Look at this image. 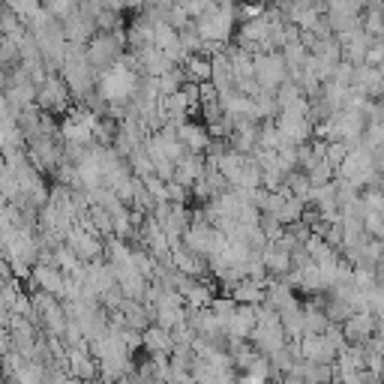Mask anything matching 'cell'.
<instances>
[{"label":"cell","instance_id":"cell-1","mask_svg":"<svg viewBox=\"0 0 384 384\" xmlns=\"http://www.w3.org/2000/svg\"><path fill=\"white\" fill-rule=\"evenodd\" d=\"M135 72L129 69V67H111L109 72H102V78H100V93L105 96V100H111V102H117V100H126V96H133L135 93Z\"/></svg>","mask_w":384,"mask_h":384},{"label":"cell","instance_id":"cell-2","mask_svg":"<svg viewBox=\"0 0 384 384\" xmlns=\"http://www.w3.org/2000/svg\"><path fill=\"white\" fill-rule=\"evenodd\" d=\"M252 76H258L261 84H280L282 76H285V60L276 54H267V57H258L252 63Z\"/></svg>","mask_w":384,"mask_h":384},{"label":"cell","instance_id":"cell-3","mask_svg":"<svg viewBox=\"0 0 384 384\" xmlns=\"http://www.w3.org/2000/svg\"><path fill=\"white\" fill-rule=\"evenodd\" d=\"M186 76H190L195 84H207V78H210V69H214V60H207V57H199V54H192L190 57V63H186Z\"/></svg>","mask_w":384,"mask_h":384},{"label":"cell","instance_id":"cell-4","mask_svg":"<svg viewBox=\"0 0 384 384\" xmlns=\"http://www.w3.org/2000/svg\"><path fill=\"white\" fill-rule=\"evenodd\" d=\"M45 10H48V15L63 19V15L72 12V0H45Z\"/></svg>","mask_w":384,"mask_h":384},{"label":"cell","instance_id":"cell-5","mask_svg":"<svg viewBox=\"0 0 384 384\" xmlns=\"http://www.w3.org/2000/svg\"><path fill=\"white\" fill-rule=\"evenodd\" d=\"M195 177H199V162H183L181 171H177V181L190 183V181H195Z\"/></svg>","mask_w":384,"mask_h":384},{"label":"cell","instance_id":"cell-6","mask_svg":"<svg viewBox=\"0 0 384 384\" xmlns=\"http://www.w3.org/2000/svg\"><path fill=\"white\" fill-rule=\"evenodd\" d=\"M363 60L370 63V67H379V63H381V45L375 43V45L370 48V52H363Z\"/></svg>","mask_w":384,"mask_h":384},{"label":"cell","instance_id":"cell-7","mask_svg":"<svg viewBox=\"0 0 384 384\" xmlns=\"http://www.w3.org/2000/svg\"><path fill=\"white\" fill-rule=\"evenodd\" d=\"M126 6V0H105V10H111V12H120Z\"/></svg>","mask_w":384,"mask_h":384},{"label":"cell","instance_id":"cell-8","mask_svg":"<svg viewBox=\"0 0 384 384\" xmlns=\"http://www.w3.org/2000/svg\"><path fill=\"white\" fill-rule=\"evenodd\" d=\"M240 384H261V375L256 372V375H247V379H243Z\"/></svg>","mask_w":384,"mask_h":384}]
</instances>
